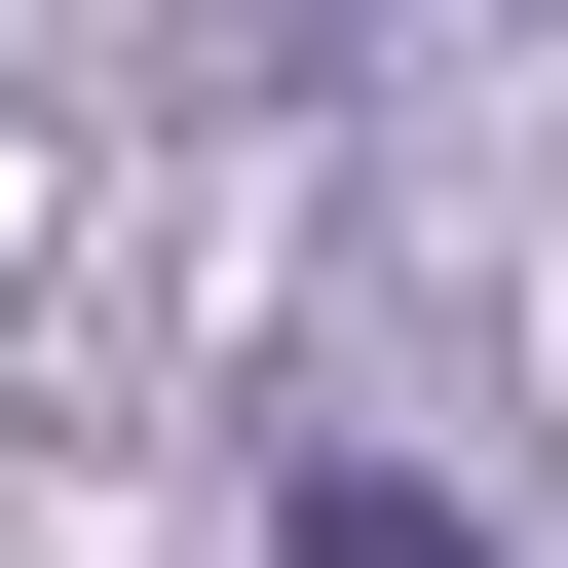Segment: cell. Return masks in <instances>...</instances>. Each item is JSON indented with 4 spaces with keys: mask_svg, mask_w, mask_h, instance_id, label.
Returning <instances> with one entry per match:
<instances>
[{
    "mask_svg": "<svg viewBox=\"0 0 568 568\" xmlns=\"http://www.w3.org/2000/svg\"><path fill=\"white\" fill-rule=\"evenodd\" d=\"M304 568H493V530H455L417 455H304Z\"/></svg>",
    "mask_w": 568,
    "mask_h": 568,
    "instance_id": "1",
    "label": "cell"
}]
</instances>
